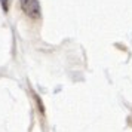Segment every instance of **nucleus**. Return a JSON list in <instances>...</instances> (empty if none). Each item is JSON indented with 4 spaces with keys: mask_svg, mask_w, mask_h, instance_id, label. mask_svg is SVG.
<instances>
[{
    "mask_svg": "<svg viewBox=\"0 0 132 132\" xmlns=\"http://www.w3.org/2000/svg\"><path fill=\"white\" fill-rule=\"evenodd\" d=\"M19 5H21V9L28 16H31V18H39L40 16V5H39V0H21Z\"/></svg>",
    "mask_w": 132,
    "mask_h": 132,
    "instance_id": "1",
    "label": "nucleus"
}]
</instances>
